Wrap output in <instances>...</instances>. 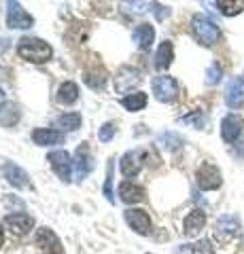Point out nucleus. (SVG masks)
I'll list each match as a JSON object with an SVG mask.
<instances>
[{"mask_svg":"<svg viewBox=\"0 0 244 254\" xmlns=\"http://www.w3.org/2000/svg\"><path fill=\"white\" fill-rule=\"evenodd\" d=\"M17 53L23 60L32 62V64H43L51 58V45L45 43L43 38H34V36H23L17 43Z\"/></svg>","mask_w":244,"mask_h":254,"instance_id":"nucleus-1","label":"nucleus"},{"mask_svg":"<svg viewBox=\"0 0 244 254\" xmlns=\"http://www.w3.org/2000/svg\"><path fill=\"white\" fill-rule=\"evenodd\" d=\"M191 32H193L195 41H198L200 45H204V47H212L219 41V36H221V30H219L217 23L210 17H206V15H200V13L193 15Z\"/></svg>","mask_w":244,"mask_h":254,"instance_id":"nucleus-2","label":"nucleus"},{"mask_svg":"<svg viewBox=\"0 0 244 254\" xmlns=\"http://www.w3.org/2000/svg\"><path fill=\"white\" fill-rule=\"evenodd\" d=\"M153 95L163 104H170L178 98V83L172 76H155L153 78Z\"/></svg>","mask_w":244,"mask_h":254,"instance_id":"nucleus-3","label":"nucleus"},{"mask_svg":"<svg viewBox=\"0 0 244 254\" xmlns=\"http://www.w3.org/2000/svg\"><path fill=\"white\" fill-rule=\"evenodd\" d=\"M6 26L11 30H28L34 26V17L19 2H9L6 9Z\"/></svg>","mask_w":244,"mask_h":254,"instance_id":"nucleus-4","label":"nucleus"},{"mask_svg":"<svg viewBox=\"0 0 244 254\" xmlns=\"http://www.w3.org/2000/svg\"><path fill=\"white\" fill-rule=\"evenodd\" d=\"M47 161H49L51 170L58 174L60 180L64 182H70V174H73V159L66 150H51L49 155H47Z\"/></svg>","mask_w":244,"mask_h":254,"instance_id":"nucleus-5","label":"nucleus"},{"mask_svg":"<svg viewBox=\"0 0 244 254\" xmlns=\"http://www.w3.org/2000/svg\"><path fill=\"white\" fill-rule=\"evenodd\" d=\"M195 180L202 190H215L221 187V172L212 163H202L198 172H195Z\"/></svg>","mask_w":244,"mask_h":254,"instance_id":"nucleus-6","label":"nucleus"},{"mask_svg":"<svg viewBox=\"0 0 244 254\" xmlns=\"http://www.w3.org/2000/svg\"><path fill=\"white\" fill-rule=\"evenodd\" d=\"M238 233H240V222L234 216H230V214H225V216H221L215 222V237L219 244H230L234 237H238Z\"/></svg>","mask_w":244,"mask_h":254,"instance_id":"nucleus-7","label":"nucleus"},{"mask_svg":"<svg viewBox=\"0 0 244 254\" xmlns=\"http://www.w3.org/2000/svg\"><path fill=\"white\" fill-rule=\"evenodd\" d=\"M244 133V119L238 115H227L221 121V138L227 144H236V140Z\"/></svg>","mask_w":244,"mask_h":254,"instance_id":"nucleus-8","label":"nucleus"},{"mask_svg":"<svg viewBox=\"0 0 244 254\" xmlns=\"http://www.w3.org/2000/svg\"><path fill=\"white\" fill-rule=\"evenodd\" d=\"M34 242H36L38 248H41L43 252H47V254H62V252H64V246H62L60 237L53 233L51 229H47V227L38 229Z\"/></svg>","mask_w":244,"mask_h":254,"instance_id":"nucleus-9","label":"nucleus"},{"mask_svg":"<svg viewBox=\"0 0 244 254\" xmlns=\"http://www.w3.org/2000/svg\"><path fill=\"white\" fill-rule=\"evenodd\" d=\"M73 168H75V176H77L79 180H83V178L93 170V157H91V153H89V146H87V144H81V146L77 148Z\"/></svg>","mask_w":244,"mask_h":254,"instance_id":"nucleus-10","label":"nucleus"},{"mask_svg":"<svg viewBox=\"0 0 244 254\" xmlns=\"http://www.w3.org/2000/svg\"><path fill=\"white\" fill-rule=\"evenodd\" d=\"M138 83H140V74H138V70L132 66H123L119 72L115 74V89L119 93L132 91V87H136Z\"/></svg>","mask_w":244,"mask_h":254,"instance_id":"nucleus-11","label":"nucleus"},{"mask_svg":"<svg viewBox=\"0 0 244 254\" xmlns=\"http://www.w3.org/2000/svg\"><path fill=\"white\" fill-rule=\"evenodd\" d=\"M125 222L136 231L138 235H147L151 231V218H149V214L145 210H125Z\"/></svg>","mask_w":244,"mask_h":254,"instance_id":"nucleus-12","label":"nucleus"},{"mask_svg":"<svg viewBox=\"0 0 244 254\" xmlns=\"http://www.w3.org/2000/svg\"><path fill=\"white\" fill-rule=\"evenodd\" d=\"M4 225L9 227L11 233H15V235H26V233H30V229L34 227V218L28 216L26 212H15L4 218Z\"/></svg>","mask_w":244,"mask_h":254,"instance_id":"nucleus-13","label":"nucleus"},{"mask_svg":"<svg viewBox=\"0 0 244 254\" xmlns=\"http://www.w3.org/2000/svg\"><path fill=\"white\" fill-rule=\"evenodd\" d=\"M2 174H4V178L6 182H11L13 187H17V189H28V187H32L30 185V176L26 174V170H21L17 163H13V161H6L2 165Z\"/></svg>","mask_w":244,"mask_h":254,"instance_id":"nucleus-14","label":"nucleus"},{"mask_svg":"<svg viewBox=\"0 0 244 254\" xmlns=\"http://www.w3.org/2000/svg\"><path fill=\"white\" fill-rule=\"evenodd\" d=\"M225 104L230 108L244 106V76H236L225 89Z\"/></svg>","mask_w":244,"mask_h":254,"instance_id":"nucleus-15","label":"nucleus"},{"mask_svg":"<svg viewBox=\"0 0 244 254\" xmlns=\"http://www.w3.org/2000/svg\"><path fill=\"white\" fill-rule=\"evenodd\" d=\"M147 153L145 150H128L123 157H121V174L128 178H134L136 174L143 168V157Z\"/></svg>","mask_w":244,"mask_h":254,"instance_id":"nucleus-16","label":"nucleus"},{"mask_svg":"<svg viewBox=\"0 0 244 254\" xmlns=\"http://www.w3.org/2000/svg\"><path fill=\"white\" fill-rule=\"evenodd\" d=\"M132 41L136 43V47H138V49H143V51L151 49V45L155 41L153 26H149V23H140V26H136V28H134V32H132Z\"/></svg>","mask_w":244,"mask_h":254,"instance_id":"nucleus-17","label":"nucleus"},{"mask_svg":"<svg viewBox=\"0 0 244 254\" xmlns=\"http://www.w3.org/2000/svg\"><path fill=\"white\" fill-rule=\"evenodd\" d=\"M204 225H206V214L202 210H193L187 214V218L183 222V233L187 237H195L204 229Z\"/></svg>","mask_w":244,"mask_h":254,"instance_id":"nucleus-18","label":"nucleus"},{"mask_svg":"<svg viewBox=\"0 0 244 254\" xmlns=\"http://www.w3.org/2000/svg\"><path fill=\"white\" fill-rule=\"evenodd\" d=\"M119 199L128 205L138 203V201L145 199V189L134 185V182H121L119 185Z\"/></svg>","mask_w":244,"mask_h":254,"instance_id":"nucleus-19","label":"nucleus"},{"mask_svg":"<svg viewBox=\"0 0 244 254\" xmlns=\"http://www.w3.org/2000/svg\"><path fill=\"white\" fill-rule=\"evenodd\" d=\"M172 60H174V47H172L170 41H163L155 51V68L157 70H168Z\"/></svg>","mask_w":244,"mask_h":254,"instance_id":"nucleus-20","label":"nucleus"},{"mask_svg":"<svg viewBox=\"0 0 244 254\" xmlns=\"http://www.w3.org/2000/svg\"><path fill=\"white\" fill-rule=\"evenodd\" d=\"M32 140L38 146H53V144H60V142L64 140V133L58 131V129H34Z\"/></svg>","mask_w":244,"mask_h":254,"instance_id":"nucleus-21","label":"nucleus"},{"mask_svg":"<svg viewBox=\"0 0 244 254\" xmlns=\"http://www.w3.org/2000/svg\"><path fill=\"white\" fill-rule=\"evenodd\" d=\"M56 100H58V104H62V106H70V104H75V102L79 100V87H77V83H73V81L62 83V85L58 87V95H56Z\"/></svg>","mask_w":244,"mask_h":254,"instance_id":"nucleus-22","label":"nucleus"},{"mask_svg":"<svg viewBox=\"0 0 244 254\" xmlns=\"http://www.w3.org/2000/svg\"><path fill=\"white\" fill-rule=\"evenodd\" d=\"M121 106L125 110H130V113H138V110H143L147 106V93L136 91V93L123 95V98H121Z\"/></svg>","mask_w":244,"mask_h":254,"instance_id":"nucleus-23","label":"nucleus"},{"mask_svg":"<svg viewBox=\"0 0 244 254\" xmlns=\"http://www.w3.org/2000/svg\"><path fill=\"white\" fill-rule=\"evenodd\" d=\"M56 127H60V129H64V131H75L81 127V115L79 113H64V115H60L56 119Z\"/></svg>","mask_w":244,"mask_h":254,"instance_id":"nucleus-24","label":"nucleus"},{"mask_svg":"<svg viewBox=\"0 0 244 254\" xmlns=\"http://www.w3.org/2000/svg\"><path fill=\"white\" fill-rule=\"evenodd\" d=\"M215 6L225 17H234V15L244 11V0H219V2H215Z\"/></svg>","mask_w":244,"mask_h":254,"instance_id":"nucleus-25","label":"nucleus"},{"mask_svg":"<svg viewBox=\"0 0 244 254\" xmlns=\"http://www.w3.org/2000/svg\"><path fill=\"white\" fill-rule=\"evenodd\" d=\"M17 121H19V108L15 104H4L0 108V123L4 127H13Z\"/></svg>","mask_w":244,"mask_h":254,"instance_id":"nucleus-26","label":"nucleus"},{"mask_svg":"<svg viewBox=\"0 0 244 254\" xmlns=\"http://www.w3.org/2000/svg\"><path fill=\"white\" fill-rule=\"evenodd\" d=\"M157 144L160 146H163L166 150H176V148H180L183 146V138L180 136H176V133H162L160 138H157Z\"/></svg>","mask_w":244,"mask_h":254,"instance_id":"nucleus-27","label":"nucleus"},{"mask_svg":"<svg viewBox=\"0 0 244 254\" xmlns=\"http://www.w3.org/2000/svg\"><path fill=\"white\" fill-rule=\"evenodd\" d=\"M180 123L191 125V127H195V129H202V127L206 125V117H204L202 110H193V113H189V115H185V117H180Z\"/></svg>","mask_w":244,"mask_h":254,"instance_id":"nucleus-28","label":"nucleus"},{"mask_svg":"<svg viewBox=\"0 0 244 254\" xmlns=\"http://www.w3.org/2000/svg\"><path fill=\"white\" fill-rule=\"evenodd\" d=\"M115 131H117V125L113 121H106L104 125L100 127V133H98L100 142H111L115 138Z\"/></svg>","mask_w":244,"mask_h":254,"instance_id":"nucleus-29","label":"nucleus"},{"mask_svg":"<svg viewBox=\"0 0 244 254\" xmlns=\"http://www.w3.org/2000/svg\"><path fill=\"white\" fill-rule=\"evenodd\" d=\"M221 74H223L221 66H219L217 62L210 64V68L206 70V85H217L219 81H221Z\"/></svg>","mask_w":244,"mask_h":254,"instance_id":"nucleus-30","label":"nucleus"},{"mask_svg":"<svg viewBox=\"0 0 244 254\" xmlns=\"http://www.w3.org/2000/svg\"><path fill=\"white\" fill-rule=\"evenodd\" d=\"M151 4L153 2H123L121 6H125V9L132 11V13H145L147 9L151 11Z\"/></svg>","mask_w":244,"mask_h":254,"instance_id":"nucleus-31","label":"nucleus"},{"mask_svg":"<svg viewBox=\"0 0 244 254\" xmlns=\"http://www.w3.org/2000/svg\"><path fill=\"white\" fill-rule=\"evenodd\" d=\"M151 11L155 13V17L157 19H166L168 17V15H170V9H168V6H162V4H151Z\"/></svg>","mask_w":244,"mask_h":254,"instance_id":"nucleus-32","label":"nucleus"},{"mask_svg":"<svg viewBox=\"0 0 244 254\" xmlns=\"http://www.w3.org/2000/svg\"><path fill=\"white\" fill-rule=\"evenodd\" d=\"M111 165H108V174H106V182H104V195H106V199L108 201H115V197H113V189H111Z\"/></svg>","mask_w":244,"mask_h":254,"instance_id":"nucleus-33","label":"nucleus"},{"mask_svg":"<svg viewBox=\"0 0 244 254\" xmlns=\"http://www.w3.org/2000/svg\"><path fill=\"white\" fill-rule=\"evenodd\" d=\"M195 250H198L200 254H215V248H212V246H210V242H208V240L200 242L198 246H195Z\"/></svg>","mask_w":244,"mask_h":254,"instance_id":"nucleus-34","label":"nucleus"},{"mask_svg":"<svg viewBox=\"0 0 244 254\" xmlns=\"http://www.w3.org/2000/svg\"><path fill=\"white\" fill-rule=\"evenodd\" d=\"M234 148H236V155H238V157H244V133H242L238 140H236Z\"/></svg>","mask_w":244,"mask_h":254,"instance_id":"nucleus-35","label":"nucleus"},{"mask_svg":"<svg viewBox=\"0 0 244 254\" xmlns=\"http://www.w3.org/2000/svg\"><path fill=\"white\" fill-rule=\"evenodd\" d=\"M195 248H193V246H180V248L176 250V254H191Z\"/></svg>","mask_w":244,"mask_h":254,"instance_id":"nucleus-36","label":"nucleus"},{"mask_svg":"<svg viewBox=\"0 0 244 254\" xmlns=\"http://www.w3.org/2000/svg\"><path fill=\"white\" fill-rule=\"evenodd\" d=\"M4 104V93H2V89H0V106Z\"/></svg>","mask_w":244,"mask_h":254,"instance_id":"nucleus-37","label":"nucleus"},{"mask_svg":"<svg viewBox=\"0 0 244 254\" xmlns=\"http://www.w3.org/2000/svg\"><path fill=\"white\" fill-rule=\"evenodd\" d=\"M4 244V233H2V229H0V246Z\"/></svg>","mask_w":244,"mask_h":254,"instance_id":"nucleus-38","label":"nucleus"}]
</instances>
